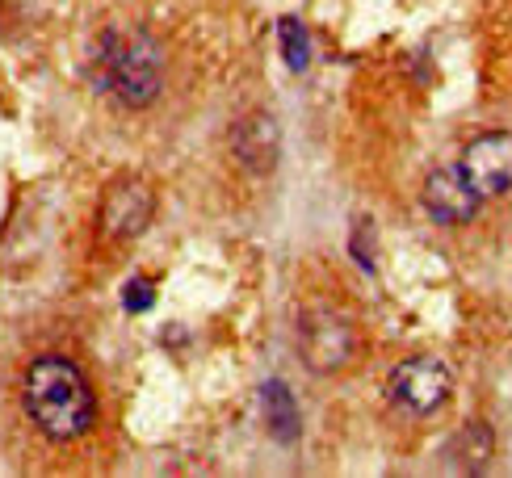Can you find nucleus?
I'll return each mask as SVG.
<instances>
[{
	"label": "nucleus",
	"mask_w": 512,
	"mask_h": 478,
	"mask_svg": "<svg viewBox=\"0 0 512 478\" xmlns=\"http://www.w3.org/2000/svg\"><path fill=\"white\" fill-rule=\"evenodd\" d=\"M168 55L160 42L139 26L101 30L89 51V80L101 93L122 101L126 110H143L164 93Z\"/></svg>",
	"instance_id": "f257e3e1"
},
{
	"label": "nucleus",
	"mask_w": 512,
	"mask_h": 478,
	"mask_svg": "<svg viewBox=\"0 0 512 478\" xmlns=\"http://www.w3.org/2000/svg\"><path fill=\"white\" fill-rule=\"evenodd\" d=\"M21 395H26V411L34 428L55 445L80 441L97 420L93 386L80 374V365L68 357H55V353L34 357L26 369Z\"/></svg>",
	"instance_id": "f03ea898"
},
{
	"label": "nucleus",
	"mask_w": 512,
	"mask_h": 478,
	"mask_svg": "<svg viewBox=\"0 0 512 478\" xmlns=\"http://www.w3.org/2000/svg\"><path fill=\"white\" fill-rule=\"evenodd\" d=\"M298 357L311 374H340L357 357V323L336 307H311L298 319Z\"/></svg>",
	"instance_id": "7ed1b4c3"
},
{
	"label": "nucleus",
	"mask_w": 512,
	"mask_h": 478,
	"mask_svg": "<svg viewBox=\"0 0 512 478\" xmlns=\"http://www.w3.org/2000/svg\"><path fill=\"white\" fill-rule=\"evenodd\" d=\"M458 172L483 202L508 193L512 189V135L508 130H487V135L471 139L458 156Z\"/></svg>",
	"instance_id": "20e7f679"
},
{
	"label": "nucleus",
	"mask_w": 512,
	"mask_h": 478,
	"mask_svg": "<svg viewBox=\"0 0 512 478\" xmlns=\"http://www.w3.org/2000/svg\"><path fill=\"white\" fill-rule=\"evenodd\" d=\"M450 369H445L437 357H408V361H399L391 369V378H387V390H391V399L399 407H408L412 416H429V411H437L445 399H450Z\"/></svg>",
	"instance_id": "39448f33"
},
{
	"label": "nucleus",
	"mask_w": 512,
	"mask_h": 478,
	"mask_svg": "<svg viewBox=\"0 0 512 478\" xmlns=\"http://www.w3.org/2000/svg\"><path fill=\"white\" fill-rule=\"evenodd\" d=\"M420 202H424V210H429V219L441 223V227H462L483 210V198L466 185L458 164L429 172V181H424V189H420Z\"/></svg>",
	"instance_id": "423d86ee"
},
{
	"label": "nucleus",
	"mask_w": 512,
	"mask_h": 478,
	"mask_svg": "<svg viewBox=\"0 0 512 478\" xmlns=\"http://www.w3.org/2000/svg\"><path fill=\"white\" fill-rule=\"evenodd\" d=\"M156 214V198L152 189L135 177H122L105 189V202H101V231L110 239H135L147 231Z\"/></svg>",
	"instance_id": "0eeeda50"
},
{
	"label": "nucleus",
	"mask_w": 512,
	"mask_h": 478,
	"mask_svg": "<svg viewBox=\"0 0 512 478\" xmlns=\"http://www.w3.org/2000/svg\"><path fill=\"white\" fill-rule=\"evenodd\" d=\"M231 156L240 160V168L256 172V177L273 172L277 156H282V126L273 122V114L252 110L231 126Z\"/></svg>",
	"instance_id": "6e6552de"
},
{
	"label": "nucleus",
	"mask_w": 512,
	"mask_h": 478,
	"mask_svg": "<svg viewBox=\"0 0 512 478\" xmlns=\"http://www.w3.org/2000/svg\"><path fill=\"white\" fill-rule=\"evenodd\" d=\"M261 416L269 424V437L277 445H290L298 437V403L282 382H265L261 386Z\"/></svg>",
	"instance_id": "1a4fd4ad"
},
{
	"label": "nucleus",
	"mask_w": 512,
	"mask_h": 478,
	"mask_svg": "<svg viewBox=\"0 0 512 478\" xmlns=\"http://www.w3.org/2000/svg\"><path fill=\"white\" fill-rule=\"evenodd\" d=\"M492 449H496L492 428H487L483 420H471V424H466L458 437H454V445H450L454 466L466 470V474H475V470H483L487 462H492Z\"/></svg>",
	"instance_id": "9d476101"
},
{
	"label": "nucleus",
	"mask_w": 512,
	"mask_h": 478,
	"mask_svg": "<svg viewBox=\"0 0 512 478\" xmlns=\"http://www.w3.org/2000/svg\"><path fill=\"white\" fill-rule=\"evenodd\" d=\"M277 34H282V55L294 72H303L311 63V38L303 30V21L298 17H282V26H277Z\"/></svg>",
	"instance_id": "9b49d317"
},
{
	"label": "nucleus",
	"mask_w": 512,
	"mask_h": 478,
	"mask_svg": "<svg viewBox=\"0 0 512 478\" xmlns=\"http://www.w3.org/2000/svg\"><path fill=\"white\" fill-rule=\"evenodd\" d=\"M156 302V290H152V281L147 277H131L126 281V290H122V307L131 311V315H143L147 307Z\"/></svg>",
	"instance_id": "f8f14e48"
}]
</instances>
